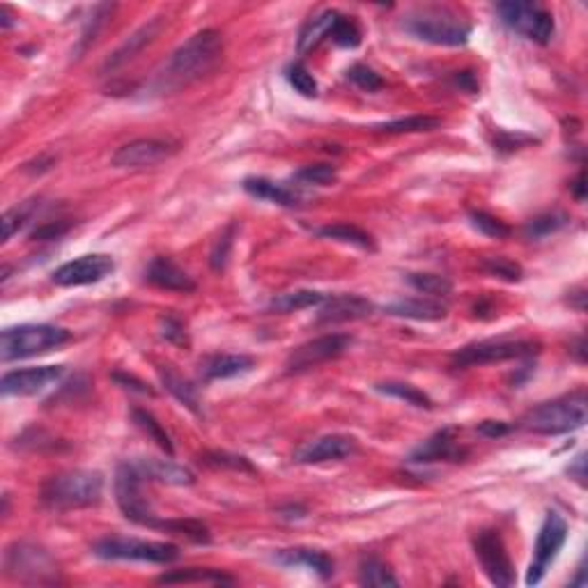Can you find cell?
Returning a JSON list of instances; mask_svg holds the SVG:
<instances>
[{
	"label": "cell",
	"mask_w": 588,
	"mask_h": 588,
	"mask_svg": "<svg viewBox=\"0 0 588 588\" xmlns=\"http://www.w3.org/2000/svg\"><path fill=\"white\" fill-rule=\"evenodd\" d=\"M223 58V38L214 28H205L189 38L182 46L171 55L164 70L152 80V90L156 95L180 92L182 88L198 83L207 74L216 70V64Z\"/></svg>",
	"instance_id": "6da1fadb"
},
{
	"label": "cell",
	"mask_w": 588,
	"mask_h": 588,
	"mask_svg": "<svg viewBox=\"0 0 588 588\" xmlns=\"http://www.w3.org/2000/svg\"><path fill=\"white\" fill-rule=\"evenodd\" d=\"M104 497V476L99 471L74 469L51 476L42 485L39 501L44 508L55 513L92 508Z\"/></svg>",
	"instance_id": "7a4b0ae2"
},
{
	"label": "cell",
	"mask_w": 588,
	"mask_h": 588,
	"mask_svg": "<svg viewBox=\"0 0 588 588\" xmlns=\"http://www.w3.org/2000/svg\"><path fill=\"white\" fill-rule=\"evenodd\" d=\"M402 30L434 46H465L471 26L450 7L425 5L402 16Z\"/></svg>",
	"instance_id": "3957f363"
},
{
	"label": "cell",
	"mask_w": 588,
	"mask_h": 588,
	"mask_svg": "<svg viewBox=\"0 0 588 588\" xmlns=\"http://www.w3.org/2000/svg\"><path fill=\"white\" fill-rule=\"evenodd\" d=\"M588 396L584 389L541 402L525 414L522 428L535 434H566L586 425Z\"/></svg>",
	"instance_id": "277c9868"
},
{
	"label": "cell",
	"mask_w": 588,
	"mask_h": 588,
	"mask_svg": "<svg viewBox=\"0 0 588 588\" xmlns=\"http://www.w3.org/2000/svg\"><path fill=\"white\" fill-rule=\"evenodd\" d=\"M70 340L71 333L54 324L7 326L5 332L0 333V358L10 364V361L39 357V354L63 348Z\"/></svg>",
	"instance_id": "5b68a950"
},
{
	"label": "cell",
	"mask_w": 588,
	"mask_h": 588,
	"mask_svg": "<svg viewBox=\"0 0 588 588\" xmlns=\"http://www.w3.org/2000/svg\"><path fill=\"white\" fill-rule=\"evenodd\" d=\"M3 567L5 575L14 582L21 584H58L60 570L58 563L51 559L44 547L35 545V542H12L5 550V559H3Z\"/></svg>",
	"instance_id": "8992f818"
},
{
	"label": "cell",
	"mask_w": 588,
	"mask_h": 588,
	"mask_svg": "<svg viewBox=\"0 0 588 588\" xmlns=\"http://www.w3.org/2000/svg\"><path fill=\"white\" fill-rule=\"evenodd\" d=\"M541 352V342L522 340V338H494V340L471 342L466 348L458 349L450 357L453 368H476L487 364H503L513 358H531Z\"/></svg>",
	"instance_id": "52a82bcc"
},
{
	"label": "cell",
	"mask_w": 588,
	"mask_h": 588,
	"mask_svg": "<svg viewBox=\"0 0 588 588\" xmlns=\"http://www.w3.org/2000/svg\"><path fill=\"white\" fill-rule=\"evenodd\" d=\"M92 554L104 561H140L156 563V566H168V563L180 559V547L171 542L140 541V538H104V541L92 545Z\"/></svg>",
	"instance_id": "ba28073f"
},
{
	"label": "cell",
	"mask_w": 588,
	"mask_h": 588,
	"mask_svg": "<svg viewBox=\"0 0 588 588\" xmlns=\"http://www.w3.org/2000/svg\"><path fill=\"white\" fill-rule=\"evenodd\" d=\"M497 14L503 26L531 42L550 44L554 38V16L538 3H522V0L499 3Z\"/></svg>",
	"instance_id": "9c48e42d"
},
{
	"label": "cell",
	"mask_w": 588,
	"mask_h": 588,
	"mask_svg": "<svg viewBox=\"0 0 588 588\" xmlns=\"http://www.w3.org/2000/svg\"><path fill=\"white\" fill-rule=\"evenodd\" d=\"M143 481L134 462H122L115 471V499L122 510V515L131 522L140 526H150V529H159L161 519L156 517L155 510L150 508V503L143 497Z\"/></svg>",
	"instance_id": "30bf717a"
},
{
	"label": "cell",
	"mask_w": 588,
	"mask_h": 588,
	"mask_svg": "<svg viewBox=\"0 0 588 588\" xmlns=\"http://www.w3.org/2000/svg\"><path fill=\"white\" fill-rule=\"evenodd\" d=\"M567 541V522L559 513H547L545 522H542L541 531H538V541L533 547V561L526 573V586H538L545 577L547 567L557 561L559 551L563 550Z\"/></svg>",
	"instance_id": "8fae6325"
},
{
	"label": "cell",
	"mask_w": 588,
	"mask_h": 588,
	"mask_svg": "<svg viewBox=\"0 0 588 588\" xmlns=\"http://www.w3.org/2000/svg\"><path fill=\"white\" fill-rule=\"evenodd\" d=\"M352 336H348V333H326V336L294 348L285 361V368H288V373H306V370L326 364V361H336L352 348Z\"/></svg>",
	"instance_id": "7c38bea8"
},
{
	"label": "cell",
	"mask_w": 588,
	"mask_h": 588,
	"mask_svg": "<svg viewBox=\"0 0 588 588\" xmlns=\"http://www.w3.org/2000/svg\"><path fill=\"white\" fill-rule=\"evenodd\" d=\"M474 550H476V559L478 563H481L483 573L487 575V579H490L494 586H513L515 567L499 531H481V533L474 538Z\"/></svg>",
	"instance_id": "4fadbf2b"
},
{
	"label": "cell",
	"mask_w": 588,
	"mask_h": 588,
	"mask_svg": "<svg viewBox=\"0 0 588 588\" xmlns=\"http://www.w3.org/2000/svg\"><path fill=\"white\" fill-rule=\"evenodd\" d=\"M113 272H115V260L111 256L90 253V256H80L55 269L51 281L60 288H80V285L99 283L106 276H111Z\"/></svg>",
	"instance_id": "5bb4252c"
},
{
	"label": "cell",
	"mask_w": 588,
	"mask_h": 588,
	"mask_svg": "<svg viewBox=\"0 0 588 588\" xmlns=\"http://www.w3.org/2000/svg\"><path fill=\"white\" fill-rule=\"evenodd\" d=\"M177 147H172L166 140L156 139H139L131 143L122 145L115 155H113V166L122 168V171H143V168H152L161 161L171 159L175 155Z\"/></svg>",
	"instance_id": "9a60e30c"
},
{
	"label": "cell",
	"mask_w": 588,
	"mask_h": 588,
	"mask_svg": "<svg viewBox=\"0 0 588 588\" xmlns=\"http://www.w3.org/2000/svg\"><path fill=\"white\" fill-rule=\"evenodd\" d=\"M63 365H38V368L10 370L0 380L3 396H38L39 391L48 389L63 377Z\"/></svg>",
	"instance_id": "2e32d148"
},
{
	"label": "cell",
	"mask_w": 588,
	"mask_h": 588,
	"mask_svg": "<svg viewBox=\"0 0 588 588\" xmlns=\"http://www.w3.org/2000/svg\"><path fill=\"white\" fill-rule=\"evenodd\" d=\"M357 453V441L348 434H324L315 441L301 446L294 453L297 465H322V462H340Z\"/></svg>",
	"instance_id": "e0dca14e"
},
{
	"label": "cell",
	"mask_w": 588,
	"mask_h": 588,
	"mask_svg": "<svg viewBox=\"0 0 588 588\" xmlns=\"http://www.w3.org/2000/svg\"><path fill=\"white\" fill-rule=\"evenodd\" d=\"M466 458V450L460 449L455 439V428H444L425 439L421 446L412 450V465H433V462H460Z\"/></svg>",
	"instance_id": "ac0fdd59"
},
{
	"label": "cell",
	"mask_w": 588,
	"mask_h": 588,
	"mask_svg": "<svg viewBox=\"0 0 588 588\" xmlns=\"http://www.w3.org/2000/svg\"><path fill=\"white\" fill-rule=\"evenodd\" d=\"M373 310L374 306L358 294H336V297H326L324 304L320 306L317 322L320 324H342V322L365 320L373 315Z\"/></svg>",
	"instance_id": "d6986e66"
},
{
	"label": "cell",
	"mask_w": 588,
	"mask_h": 588,
	"mask_svg": "<svg viewBox=\"0 0 588 588\" xmlns=\"http://www.w3.org/2000/svg\"><path fill=\"white\" fill-rule=\"evenodd\" d=\"M145 281L159 290H168V292L189 294L196 290V281L168 257H155L145 269Z\"/></svg>",
	"instance_id": "ffe728a7"
},
{
	"label": "cell",
	"mask_w": 588,
	"mask_h": 588,
	"mask_svg": "<svg viewBox=\"0 0 588 588\" xmlns=\"http://www.w3.org/2000/svg\"><path fill=\"white\" fill-rule=\"evenodd\" d=\"M256 368V358L248 354H214L200 364L203 380H232L239 374H247Z\"/></svg>",
	"instance_id": "44dd1931"
},
{
	"label": "cell",
	"mask_w": 588,
	"mask_h": 588,
	"mask_svg": "<svg viewBox=\"0 0 588 588\" xmlns=\"http://www.w3.org/2000/svg\"><path fill=\"white\" fill-rule=\"evenodd\" d=\"M134 466L139 469L140 476L145 481H155L164 483V485H193V474L184 466L175 465L171 460H156V458H139V460H131Z\"/></svg>",
	"instance_id": "7402d4cb"
},
{
	"label": "cell",
	"mask_w": 588,
	"mask_h": 588,
	"mask_svg": "<svg viewBox=\"0 0 588 588\" xmlns=\"http://www.w3.org/2000/svg\"><path fill=\"white\" fill-rule=\"evenodd\" d=\"M273 561L281 563L285 567H306L310 573H315L317 577L329 579L333 575V561L332 557H326L324 551L306 550V547H294V550H281Z\"/></svg>",
	"instance_id": "603a6c76"
},
{
	"label": "cell",
	"mask_w": 588,
	"mask_h": 588,
	"mask_svg": "<svg viewBox=\"0 0 588 588\" xmlns=\"http://www.w3.org/2000/svg\"><path fill=\"white\" fill-rule=\"evenodd\" d=\"M384 313L391 317L416 322H437L446 317V306L437 299H400L384 306Z\"/></svg>",
	"instance_id": "cb8c5ba5"
},
{
	"label": "cell",
	"mask_w": 588,
	"mask_h": 588,
	"mask_svg": "<svg viewBox=\"0 0 588 588\" xmlns=\"http://www.w3.org/2000/svg\"><path fill=\"white\" fill-rule=\"evenodd\" d=\"M244 191L257 200L281 205V207H297L301 203V196L294 189H288L285 184L273 182L267 177H247L244 180Z\"/></svg>",
	"instance_id": "d4e9b609"
},
{
	"label": "cell",
	"mask_w": 588,
	"mask_h": 588,
	"mask_svg": "<svg viewBox=\"0 0 588 588\" xmlns=\"http://www.w3.org/2000/svg\"><path fill=\"white\" fill-rule=\"evenodd\" d=\"M161 23H164L161 21V16H156V19H152L150 23H145L143 28H139V30H136L134 35H131V38L115 51V54H111V58H108L106 64H104V70H111V71L118 70V67L127 64L131 58H136L139 51H143L147 44L155 42V38L161 30Z\"/></svg>",
	"instance_id": "484cf974"
},
{
	"label": "cell",
	"mask_w": 588,
	"mask_h": 588,
	"mask_svg": "<svg viewBox=\"0 0 588 588\" xmlns=\"http://www.w3.org/2000/svg\"><path fill=\"white\" fill-rule=\"evenodd\" d=\"M338 16H340V12L336 10H324L317 16H310L299 32L297 51H299V54H308V51L320 46L326 38H332V30L333 26H336Z\"/></svg>",
	"instance_id": "4316f807"
},
{
	"label": "cell",
	"mask_w": 588,
	"mask_h": 588,
	"mask_svg": "<svg viewBox=\"0 0 588 588\" xmlns=\"http://www.w3.org/2000/svg\"><path fill=\"white\" fill-rule=\"evenodd\" d=\"M329 294L315 292V290H292V292L276 294L272 301H269V310L272 313H281V315H288V313H299L306 308H315L326 301Z\"/></svg>",
	"instance_id": "83f0119b"
},
{
	"label": "cell",
	"mask_w": 588,
	"mask_h": 588,
	"mask_svg": "<svg viewBox=\"0 0 588 588\" xmlns=\"http://www.w3.org/2000/svg\"><path fill=\"white\" fill-rule=\"evenodd\" d=\"M161 382H164V386L168 389V393L182 402L189 412H193L196 416H203V407H200V400H198V391H196V386H193L191 382L184 380L182 374H177L172 368H161Z\"/></svg>",
	"instance_id": "f1b7e54d"
},
{
	"label": "cell",
	"mask_w": 588,
	"mask_h": 588,
	"mask_svg": "<svg viewBox=\"0 0 588 588\" xmlns=\"http://www.w3.org/2000/svg\"><path fill=\"white\" fill-rule=\"evenodd\" d=\"M317 235H320L322 239H333V241H340V244H349V247L364 248V251H374L373 237H370L365 231H361V228H357V225H349V223L324 225V228L317 231Z\"/></svg>",
	"instance_id": "f546056e"
},
{
	"label": "cell",
	"mask_w": 588,
	"mask_h": 588,
	"mask_svg": "<svg viewBox=\"0 0 588 588\" xmlns=\"http://www.w3.org/2000/svg\"><path fill=\"white\" fill-rule=\"evenodd\" d=\"M439 127H441V120L433 118V115H409V118L374 124L373 131H377V134H421V131H434Z\"/></svg>",
	"instance_id": "4dcf8cb0"
},
{
	"label": "cell",
	"mask_w": 588,
	"mask_h": 588,
	"mask_svg": "<svg viewBox=\"0 0 588 588\" xmlns=\"http://www.w3.org/2000/svg\"><path fill=\"white\" fill-rule=\"evenodd\" d=\"M358 584L361 586H373V588H389V586H400L396 575L391 573V567L384 561L374 557H365L364 561L358 563Z\"/></svg>",
	"instance_id": "1f68e13d"
},
{
	"label": "cell",
	"mask_w": 588,
	"mask_h": 588,
	"mask_svg": "<svg viewBox=\"0 0 588 588\" xmlns=\"http://www.w3.org/2000/svg\"><path fill=\"white\" fill-rule=\"evenodd\" d=\"M159 584H235V579L223 575L221 570L187 567V570H172V573L161 575Z\"/></svg>",
	"instance_id": "d6a6232c"
},
{
	"label": "cell",
	"mask_w": 588,
	"mask_h": 588,
	"mask_svg": "<svg viewBox=\"0 0 588 588\" xmlns=\"http://www.w3.org/2000/svg\"><path fill=\"white\" fill-rule=\"evenodd\" d=\"M374 389L384 393V396L398 398V400H405L407 405L418 407V409H433V400H430L428 393H423L421 389L412 384H402V382H382Z\"/></svg>",
	"instance_id": "836d02e7"
},
{
	"label": "cell",
	"mask_w": 588,
	"mask_h": 588,
	"mask_svg": "<svg viewBox=\"0 0 588 588\" xmlns=\"http://www.w3.org/2000/svg\"><path fill=\"white\" fill-rule=\"evenodd\" d=\"M407 283L412 285L416 292L428 294L430 299H441L453 292V283L446 276L439 273H407Z\"/></svg>",
	"instance_id": "e575fe53"
},
{
	"label": "cell",
	"mask_w": 588,
	"mask_h": 588,
	"mask_svg": "<svg viewBox=\"0 0 588 588\" xmlns=\"http://www.w3.org/2000/svg\"><path fill=\"white\" fill-rule=\"evenodd\" d=\"M131 416H134L136 425H139V428L143 430V433L147 434V437H150L161 450H166L168 455L175 453V446H172L168 433L164 430V425H161V423L156 421V418L152 416L150 412H145V409H134V414H131Z\"/></svg>",
	"instance_id": "d590c367"
},
{
	"label": "cell",
	"mask_w": 588,
	"mask_h": 588,
	"mask_svg": "<svg viewBox=\"0 0 588 588\" xmlns=\"http://www.w3.org/2000/svg\"><path fill=\"white\" fill-rule=\"evenodd\" d=\"M567 223V216L561 214V212H547V214L535 216L531 219L529 223L525 225V237L526 239H545V237L554 235Z\"/></svg>",
	"instance_id": "8d00e7d4"
},
{
	"label": "cell",
	"mask_w": 588,
	"mask_h": 588,
	"mask_svg": "<svg viewBox=\"0 0 588 588\" xmlns=\"http://www.w3.org/2000/svg\"><path fill=\"white\" fill-rule=\"evenodd\" d=\"M292 180L299 187H332L338 180V171L329 164H315V166H304L294 172Z\"/></svg>",
	"instance_id": "74e56055"
},
{
	"label": "cell",
	"mask_w": 588,
	"mask_h": 588,
	"mask_svg": "<svg viewBox=\"0 0 588 588\" xmlns=\"http://www.w3.org/2000/svg\"><path fill=\"white\" fill-rule=\"evenodd\" d=\"M161 531H168V533L182 535L193 542H209V531L207 526L196 522V519H161Z\"/></svg>",
	"instance_id": "f35d334b"
},
{
	"label": "cell",
	"mask_w": 588,
	"mask_h": 588,
	"mask_svg": "<svg viewBox=\"0 0 588 588\" xmlns=\"http://www.w3.org/2000/svg\"><path fill=\"white\" fill-rule=\"evenodd\" d=\"M469 221H471V225L481 232V235L490 237V239H508L510 237L508 225L503 223L501 219H497V216L487 214V212H481V209H474V212H469Z\"/></svg>",
	"instance_id": "ab89813d"
},
{
	"label": "cell",
	"mask_w": 588,
	"mask_h": 588,
	"mask_svg": "<svg viewBox=\"0 0 588 588\" xmlns=\"http://www.w3.org/2000/svg\"><path fill=\"white\" fill-rule=\"evenodd\" d=\"M285 79H288L290 86L294 90L299 92L301 97H317V80L313 79L308 70H306L301 63H292L288 64V70H285Z\"/></svg>",
	"instance_id": "60d3db41"
},
{
	"label": "cell",
	"mask_w": 588,
	"mask_h": 588,
	"mask_svg": "<svg viewBox=\"0 0 588 588\" xmlns=\"http://www.w3.org/2000/svg\"><path fill=\"white\" fill-rule=\"evenodd\" d=\"M348 79L364 92H377L384 88V79L368 64H352L348 70Z\"/></svg>",
	"instance_id": "b9f144b4"
},
{
	"label": "cell",
	"mask_w": 588,
	"mask_h": 588,
	"mask_svg": "<svg viewBox=\"0 0 588 588\" xmlns=\"http://www.w3.org/2000/svg\"><path fill=\"white\" fill-rule=\"evenodd\" d=\"M483 269H485L490 276L501 281H508V283H517L522 281V267L508 257H487L485 263H483Z\"/></svg>",
	"instance_id": "7bdbcfd3"
},
{
	"label": "cell",
	"mask_w": 588,
	"mask_h": 588,
	"mask_svg": "<svg viewBox=\"0 0 588 588\" xmlns=\"http://www.w3.org/2000/svg\"><path fill=\"white\" fill-rule=\"evenodd\" d=\"M232 244H235V225H228L225 232H221L219 239L214 241V248H212V256H209V265L214 272H223L228 260H231Z\"/></svg>",
	"instance_id": "ee69618b"
},
{
	"label": "cell",
	"mask_w": 588,
	"mask_h": 588,
	"mask_svg": "<svg viewBox=\"0 0 588 588\" xmlns=\"http://www.w3.org/2000/svg\"><path fill=\"white\" fill-rule=\"evenodd\" d=\"M332 39L333 44H338V46L342 48H357L358 44H361V30H358V26L352 19L340 14L332 30Z\"/></svg>",
	"instance_id": "f6af8a7d"
},
{
	"label": "cell",
	"mask_w": 588,
	"mask_h": 588,
	"mask_svg": "<svg viewBox=\"0 0 588 588\" xmlns=\"http://www.w3.org/2000/svg\"><path fill=\"white\" fill-rule=\"evenodd\" d=\"M32 207H35V205L30 203V205H16V207L7 209L5 214H3V239L10 241L16 232L21 231L23 225L28 223V219H30Z\"/></svg>",
	"instance_id": "bcb514c9"
},
{
	"label": "cell",
	"mask_w": 588,
	"mask_h": 588,
	"mask_svg": "<svg viewBox=\"0 0 588 588\" xmlns=\"http://www.w3.org/2000/svg\"><path fill=\"white\" fill-rule=\"evenodd\" d=\"M203 462L207 466H216V469H239V471H256L251 466V462L241 455H231V453H205Z\"/></svg>",
	"instance_id": "7dc6e473"
},
{
	"label": "cell",
	"mask_w": 588,
	"mask_h": 588,
	"mask_svg": "<svg viewBox=\"0 0 588 588\" xmlns=\"http://www.w3.org/2000/svg\"><path fill=\"white\" fill-rule=\"evenodd\" d=\"M161 338H166L168 342H172V345H187V332H184V324L180 320H175V317L166 315L161 317Z\"/></svg>",
	"instance_id": "c3c4849f"
},
{
	"label": "cell",
	"mask_w": 588,
	"mask_h": 588,
	"mask_svg": "<svg viewBox=\"0 0 588 588\" xmlns=\"http://www.w3.org/2000/svg\"><path fill=\"white\" fill-rule=\"evenodd\" d=\"M67 231H70V223H60V221H55V223H46V225H42V228H38V231H32L30 239L32 241L60 239V237H63Z\"/></svg>",
	"instance_id": "681fc988"
},
{
	"label": "cell",
	"mask_w": 588,
	"mask_h": 588,
	"mask_svg": "<svg viewBox=\"0 0 588 588\" xmlns=\"http://www.w3.org/2000/svg\"><path fill=\"white\" fill-rule=\"evenodd\" d=\"M113 380L118 382L122 389H131V391H139V393H143V396H152L155 391L150 389V384H145V382L136 380V377H131V374H122V373H115L113 374Z\"/></svg>",
	"instance_id": "f907efd6"
},
{
	"label": "cell",
	"mask_w": 588,
	"mask_h": 588,
	"mask_svg": "<svg viewBox=\"0 0 588 588\" xmlns=\"http://www.w3.org/2000/svg\"><path fill=\"white\" fill-rule=\"evenodd\" d=\"M510 430L513 428H510L508 423H503V421H485L478 425V433L485 434V437H490V439L503 437V434H508Z\"/></svg>",
	"instance_id": "816d5d0a"
},
{
	"label": "cell",
	"mask_w": 588,
	"mask_h": 588,
	"mask_svg": "<svg viewBox=\"0 0 588 588\" xmlns=\"http://www.w3.org/2000/svg\"><path fill=\"white\" fill-rule=\"evenodd\" d=\"M567 474L579 483V485H586V455H577L573 460V465L567 466Z\"/></svg>",
	"instance_id": "f5cc1de1"
},
{
	"label": "cell",
	"mask_w": 588,
	"mask_h": 588,
	"mask_svg": "<svg viewBox=\"0 0 588 588\" xmlns=\"http://www.w3.org/2000/svg\"><path fill=\"white\" fill-rule=\"evenodd\" d=\"M455 86L462 88V90L471 92V95H476L478 92V80L476 76L471 74V71H458L455 74Z\"/></svg>",
	"instance_id": "db71d44e"
},
{
	"label": "cell",
	"mask_w": 588,
	"mask_h": 588,
	"mask_svg": "<svg viewBox=\"0 0 588 588\" xmlns=\"http://www.w3.org/2000/svg\"><path fill=\"white\" fill-rule=\"evenodd\" d=\"M14 26H16L14 14H12L10 7L3 5V7H0V28H3V30H12Z\"/></svg>",
	"instance_id": "11a10c76"
},
{
	"label": "cell",
	"mask_w": 588,
	"mask_h": 588,
	"mask_svg": "<svg viewBox=\"0 0 588 588\" xmlns=\"http://www.w3.org/2000/svg\"><path fill=\"white\" fill-rule=\"evenodd\" d=\"M573 193H575V198H577L579 203H584V198H586V184H584V172H579L577 180L573 182Z\"/></svg>",
	"instance_id": "9f6ffc18"
},
{
	"label": "cell",
	"mask_w": 588,
	"mask_h": 588,
	"mask_svg": "<svg viewBox=\"0 0 588 588\" xmlns=\"http://www.w3.org/2000/svg\"><path fill=\"white\" fill-rule=\"evenodd\" d=\"M584 348H586V342H584V338H579L573 352L577 354V358H579V361H582V364H584V361H586V357H584Z\"/></svg>",
	"instance_id": "6f0895ef"
}]
</instances>
